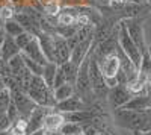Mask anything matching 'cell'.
<instances>
[{"label": "cell", "instance_id": "30bf717a", "mask_svg": "<svg viewBox=\"0 0 151 135\" xmlns=\"http://www.w3.org/2000/svg\"><path fill=\"white\" fill-rule=\"evenodd\" d=\"M59 112L62 114H68V112H74V111H80V109H86V108H91L88 105L79 94H74L71 97H68L67 100H62L58 102L55 106Z\"/></svg>", "mask_w": 151, "mask_h": 135}, {"label": "cell", "instance_id": "ba28073f", "mask_svg": "<svg viewBox=\"0 0 151 135\" xmlns=\"http://www.w3.org/2000/svg\"><path fill=\"white\" fill-rule=\"evenodd\" d=\"M97 62L101 68L104 78H118V73L121 71V61L118 56V50L101 59H97Z\"/></svg>", "mask_w": 151, "mask_h": 135}, {"label": "cell", "instance_id": "d6986e66", "mask_svg": "<svg viewBox=\"0 0 151 135\" xmlns=\"http://www.w3.org/2000/svg\"><path fill=\"white\" fill-rule=\"evenodd\" d=\"M8 65H9L11 73H12L15 78H21V76H24V75H27V73H29V70H27V67H26V62H24L23 53L14 56L12 59H9V61H8Z\"/></svg>", "mask_w": 151, "mask_h": 135}, {"label": "cell", "instance_id": "3957f363", "mask_svg": "<svg viewBox=\"0 0 151 135\" xmlns=\"http://www.w3.org/2000/svg\"><path fill=\"white\" fill-rule=\"evenodd\" d=\"M118 44L122 49V52L134 62V65L137 68H141L144 53L141 52V49L136 46V43L132 40V36L129 35L127 28L124 26L122 21H119V26H118Z\"/></svg>", "mask_w": 151, "mask_h": 135}, {"label": "cell", "instance_id": "f1b7e54d", "mask_svg": "<svg viewBox=\"0 0 151 135\" xmlns=\"http://www.w3.org/2000/svg\"><path fill=\"white\" fill-rule=\"evenodd\" d=\"M33 36H35V35H32L30 32H23V33H20L18 36H15V41H17L18 47H20L21 50H23V49L26 47V46H27L30 41H32V38H33Z\"/></svg>", "mask_w": 151, "mask_h": 135}, {"label": "cell", "instance_id": "6da1fadb", "mask_svg": "<svg viewBox=\"0 0 151 135\" xmlns=\"http://www.w3.org/2000/svg\"><path fill=\"white\" fill-rule=\"evenodd\" d=\"M115 117L118 125L130 131H139L148 134L151 131V108L145 111H132V109H116Z\"/></svg>", "mask_w": 151, "mask_h": 135}, {"label": "cell", "instance_id": "836d02e7", "mask_svg": "<svg viewBox=\"0 0 151 135\" xmlns=\"http://www.w3.org/2000/svg\"><path fill=\"white\" fill-rule=\"evenodd\" d=\"M47 135H65V134H62V132L59 131V132H50V134H47Z\"/></svg>", "mask_w": 151, "mask_h": 135}, {"label": "cell", "instance_id": "7402d4cb", "mask_svg": "<svg viewBox=\"0 0 151 135\" xmlns=\"http://www.w3.org/2000/svg\"><path fill=\"white\" fill-rule=\"evenodd\" d=\"M60 67H62V70H64L65 76H67V82L74 85L76 81H77V75H79V65H76L71 61H67V62L62 64Z\"/></svg>", "mask_w": 151, "mask_h": 135}, {"label": "cell", "instance_id": "e0dca14e", "mask_svg": "<svg viewBox=\"0 0 151 135\" xmlns=\"http://www.w3.org/2000/svg\"><path fill=\"white\" fill-rule=\"evenodd\" d=\"M67 121H73V123H79V125H88L95 118V112L92 111L91 108L86 109H80V111H74V112H68L64 114Z\"/></svg>", "mask_w": 151, "mask_h": 135}, {"label": "cell", "instance_id": "5b68a950", "mask_svg": "<svg viewBox=\"0 0 151 135\" xmlns=\"http://www.w3.org/2000/svg\"><path fill=\"white\" fill-rule=\"evenodd\" d=\"M121 21L124 23V26L127 28V32L132 36V40L136 43V46L141 49L142 53H145L148 50V44H147V40H145V30H144L142 20L137 18V17H129V18H124Z\"/></svg>", "mask_w": 151, "mask_h": 135}, {"label": "cell", "instance_id": "d590c367", "mask_svg": "<svg viewBox=\"0 0 151 135\" xmlns=\"http://www.w3.org/2000/svg\"><path fill=\"white\" fill-rule=\"evenodd\" d=\"M148 55H150V58H151V43L148 44Z\"/></svg>", "mask_w": 151, "mask_h": 135}, {"label": "cell", "instance_id": "60d3db41", "mask_svg": "<svg viewBox=\"0 0 151 135\" xmlns=\"http://www.w3.org/2000/svg\"><path fill=\"white\" fill-rule=\"evenodd\" d=\"M0 30H2V28H0Z\"/></svg>", "mask_w": 151, "mask_h": 135}, {"label": "cell", "instance_id": "44dd1931", "mask_svg": "<svg viewBox=\"0 0 151 135\" xmlns=\"http://www.w3.org/2000/svg\"><path fill=\"white\" fill-rule=\"evenodd\" d=\"M17 6L15 5H12L11 2H6L3 3L2 6H0V23H2V26H3V23L8 21V20H14L15 15H17Z\"/></svg>", "mask_w": 151, "mask_h": 135}, {"label": "cell", "instance_id": "4316f807", "mask_svg": "<svg viewBox=\"0 0 151 135\" xmlns=\"http://www.w3.org/2000/svg\"><path fill=\"white\" fill-rule=\"evenodd\" d=\"M60 132L65 135H82L83 134V126L79 123H73V121H65L64 126L60 128Z\"/></svg>", "mask_w": 151, "mask_h": 135}, {"label": "cell", "instance_id": "8d00e7d4", "mask_svg": "<svg viewBox=\"0 0 151 135\" xmlns=\"http://www.w3.org/2000/svg\"><path fill=\"white\" fill-rule=\"evenodd\" d=\"M147 94H148V99H150V103H151V91H148Z\"/></svg>", "mask_w": 151, "mask_h": 135}, {"label": "cell", "instance_id": "4fadbf2b", "mask_svg": "<svg viewBox=\"0 0 151 135\" xmlns=\"http://www.w3.org/2000/svg\"><path fill=\"white\" fill-rule=\"evenodd\" d=\"M53 108H47V106H40L38 105L32 114L29 115V134H33L36 131L42 129L44 126V120H45V115L52 111Z\"/></svg>", "mask_w": 151, "mask_h": 135}, {"label": "cell", "instance_id": "d4e9b609", "mask_svg": "<svg viewBox=\"0 0 151 135\" xmlns=\"http://www.w3.org/2000/svg\"><path fill=\"white\" fill-rule=\"evenodd\" d=\"M60 9H62L60 2H59V0H55V2H48V3L44 5L42 14H44L45 17H53V18H56V17L59 15Z\"/></svg>", "mask_w": 151, "mask_h": 135}, {"label": "cell", "instance_id": "8fae6325", "mask_svg": "<svg viewBox=\"0 0 151 135\" xmlns=\"http://www.w3.org/2000/svg\"><path fill=\"white\" fill-rule=\"evenodd\" d=\"M55 56H56V64L62 65L71 58V47L68 44V40L55 33Z\"/></svg>", "mask_w": 151, "mask_h": 135}, {"label": "cell", "instance_id": "9c48e42d", "mask_svg": "<svg viewBox=\"0 0 151 135\" xmlns=\"http://www.w3.org/2000/svg\"><path fill=\"white\" fill-rule=\"evenodd\" d=\"M94 44H95V38H89V40H86V41L79 43V44L71 50V58H70V61H71V62H74L76 65L80 67V65L83 64V61L89 56L91 50L94 49Z\"/></svg>", "mask_w": 151, "mask_h": 135}, {"label": "cell", "instance_id": "f546056e", "mask_svg": "<svg viewBox=\"0 0 151 135\" xmlns=\"http://www.w3.org/2000/svg\"><path fill=\"white\" fill-rule=\"evenodd\" d=\"M64 83H67V76H65L64 70H62V67L59 65V67H58V71H56V78H55L53 90H55V88H58V87H60V85H64Z\"/></svg>", "mask_w": 151, "mask_h": 135}, {"label": "cell", "instance_id": "83f0119b", "mask_svg": "<svg viewBox=\"0 0 151 135\" xmlns=\"http://www.w3.org/2000/svg\"><path fill=\"white\" fill-rule=\"evenodd\" d=\"M12 102V94L9 88H5L0 91V114H6L8 108Z\"/></svg>", "mask_w": 151, "mask_h": 135}, {"label": "cell", "instance_id": "484cf974", "mask_svg": "<svg viewBox=\"0 0 151 135\" xmlns=\"http://www.w3.org/2000/svg\"><path fill=\"white\" fill-rule=\"evenodd\" d=\"M21 53H23V52H21ZM23 58H24V62H26L27 70L32 73V75H35V76H42V73H44V65H42V64H40V62H36V61L30 59L29 56H26L24 53H23Z\"/></svg>", "mask_w": 151, "mask_h": 135}, {"label": "cell", "instance_id": "1f68e13d", "mask_svg": "<svg viewBox=\"0 0 151 135\" xmlns=\"http://www.w3.org/2000/svg\"><path fill=\"white\" fill-rule=\"evenodd\" d=\"M3 40H5V30L2 28V30H0V61H2V44H3Z\"/></svg>", "mask_w": 151, "mask_h": 135}, {"label": "cell", "instance_id": "277c9868", "mask_svg": "<svg viewBox=\"0 0 151 135\" xmlns=\"http://www.w3.org/2000/svg\"><path fill=\"white\" fill-rule=\"evenodd\" d=\"M89 79H91V87L97 99H107L109 88L104 82V75L100 68L97 59L94 58L91 52V61H89Z\"/></svg>", "mask_w": 151, "mask_h": 135}, {"label": "cell", "instance_id": "ffe728a7", "mask_svg": "<svg viewBox=\"0 0 151 135\" xmlns=\"http://www.w3.org/2000/svg\"><path fill=\"white\" fill-rule=\"evenodd\" d=\"M55 99H56V103L58 102H62V100H67L68 97L74 96L76 94V87L73 83H64V85H60V87L55 88Z\"/></svg>", "mask_w": 151, "mask_h": 135}, {"label": "cell", "instance_id": "f35d334b", "mask_svg": "<svg viewBox=\"0 0 151 135\" xmlns=\"http://www.w3.org/2000/svg\"><path fill=\"white\" fill-rule=\"evenodd\" d=\"M147 135H151V131H150V132H148V134H147Z\"/></svg>", "mask_w": 151, "mask_h": 135}, {"label": "cell", "instance_id": "d6a6232c", "mask_svg": "<svg viewBox=\"0 0 151 135\" xmlns=\"http://www.w3.org/2000/svg\"><path fill=\"white\" fill-rule=\"evenodd\" d=\"M6 88V83H5V79H3V76L0 75V91L2 90H5Z\"/></svg>", "mask_w": 151, "mask_h": 135}, {"label": "cell", "instance_id": "ab89813d", "mask_svg": "<svg viewBox=\"0 0 151 135\" xmlns=\"http://www.w3.org/2000/svg\"><path fill=\"white\" fill-rule=\"evenodd\" d=\"M0 64H2V61H0Z\"/></svg>", "mask_w": 151, "mask_h": 135}, {"label": "cell", "instance_id": "9a60e30c", "mask_svg": "<svg viewBox=\"0 0 151 135\" xmlns=\"http://www.w3.org/2000/svg\"><path fill=\"white\" fill-rule=\"evenodd\" d=\"M40 40L41 49L45 55V58L48 59V62H55L56 64V56H55V35L53 33H47V32H41L38 35Z\"/></svg>", "mask_w": 151, "mask_h": 135}, {"label": "cell", "instance_id": "603a6c76", "mask_svg": "<svg viewBox=\"0 0 151 135\" xmlns=\"http://www.w3.org/2000/svg\"><path fill=\"white\" fill-rule=\"evenodd\" d=\"M3 30H5V33H8V35H11V36H18L20 33H23V32H26L24 30V28L21 26V24L14 18V20H8V21H5L3 23Z\"/></svg>", "mask_w": 151, "mask_h": 135}, {"label": "cell", "instance_id": "e575fe53", "mask_svg": "<svg viewBox=\"0 0 151 135\" xmlns=\"http://www.w3.org/2000/svg\"><path fill=\"white\" fill-rule=\"evenodd\" d=\"M133 135H147L144 132H139V131H133Z\"/></svg>", "mask_w": 151, "mask_h": 135}, {"label": "cell", "instance_id": "74e56055", "mask_svg": "<svg viewBox=\"0 0 151 135\" xmlns=\"http://www.w3.org/2000/svg\"><path fill=\"white\" fill-rule=\"evenodd\" d=\"M145 3H148V5H151V0H144Z\"/></svg>", "mask_w": 151, "mask_h": 135}, {"label": "cell", "instance_id": "cb8c5ba5", "mask_svg": "<svg viewBox=\"0 0 151 135\" xmlns=\"http://www.w3.org/2000/svg\"><path fill=\"white\" fill-rule=\"evenodd\" d=\"M58 67H59V65H58V64H55V62H48V64L44 67L42 79L45 81V83H47L52 90H53V85H55V78H56Z\"/></svg>", "mask_w": 151, "mask_h": 135}, {"label": "cell", "instance_id": "8992f818", "mask_svg": "<svg viewBox=\"0 0 151 135\" xmlns=\"http://www.w3.org/2000/svg\"><path fill=\"white\" fill-rule=\"evenodd\" d=\"M132 97H133V94H132V91L129 90L127 85L119 83V85H116L115 88H110V90H109L107 100H109L110 106L116 111V109H119V108H122V106L127 105V102L132 99Z\"/></svg>", "mask_w": 151, "mask_h": 135}, {"label": "cell", "instance_id": "7a4b0ae2", "mask_svg": "<svg viewBox=\"0 0 151 135\" xmlns=\"http://www.w3.org/2000/svg\"><path fill=\"white\" fill-rule=\"evenodd\" d=\"M29 97L40 106H47V108H55L56 106V99H55V91L45 83L42 76H32L30 85L27 90Z\"/></svg>", "mask_w": 151, "mask_h": 135}, {"label": "cell", "instance_id": "4dcf8cb0", "mask_svg": "<svg viewBox=\"0 0 151 135\" xmlns=\"http://www.w3.org/2000/svg\"><path fill=\"white\" fill-rule=\"evenodd\" d=\"M11 125H12V121L9 120V117L6 114H0V132L9 129Z\"/></svg>", "mask_w": 151, "mask_h": 135}, {"label": "cell", "instance_id": "52a82bcc", "mask_svg": "<svg viewBox=\"0 0 151 135\" xmlns=\"http://www.w3.org/2000/svg\"><path fill=\"white\" fill-rule=\"evenodd\" d=\"M11 94H12V102L15 103V106L18 108V111H20V115L29 118V115L32 114V111L38 105L30 99L27 93H24V91H21L18 88L17 90H12Z\"/></svg>", "mask_w": 151, "mask_h": 135}, {"label": "cell", "instance_id": "7c38bea8", "mask_svg": "<svg viewBox=\"0 0 151 135\" xmlns=\"http://www.w3.org/2000/svg\"><path fill=\"white\" fill-rule=\"evenodd\" d=\"M65 121H67V120H65V115L62 114V112H59L56 108H53L52 111L45 115L42 129H44L47 134H50V132H59L60 128L64 126Z\"/></svg>", "mask_w": 151, "mask_h": 135}, {"label": "cell", "instance_id": "2e32d148", "mask_svg": "<svg viewBox=\"0 0 151 135\" xmlns=\"http://www.w3.org/2000/svg\"><path fill=\"white\" fill-rule=\"evenodd\" d=\"M21 52L23 50L18 47V44H17L14 36L5 33V40H3V44H2V61L8 62L9 59H12L14 56L20 55Z\"/></svg>", "mask_w": 151, "mask_h": 135}, {"label": "cell", "instance_id": "ac0fdd59", "mask_svg": "<svg viewBox=\"0 0 151 135\" xmlns=\"http://www.w3.org/2000/svg\"><path fill=\"white\" fill-rule=\"evenodd\" d=\"M122 108L124 109H132V111H145V109H150L151 103H150V99H148V94L133 96L132 99L127 102V105L122 106Z\"/></svg>", "mask_w": 151, "mask_h": 135}, {"label": "cell", "instance_id": "5bb4252c", "mask_svg": "<svg viewBox=\"0 0 151 135\" xmlns=\"http://www.w3.org/2000/svg\"><path fill=\"white\" fill-rule=\"evenodd\" d=\"M23 53L26 55V56H29L30 59H33V61H36V62H40V64H42L44 67L48 64V59L45 58V55H44V52H42V49H41V44H40V40H38V36H33L32 38V41L23 49Z\"/></svg>", "mask_w": 151, "mask_h": 135}]
</instances>
